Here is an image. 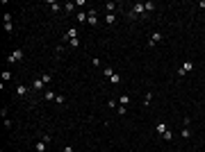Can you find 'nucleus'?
<instances>
[{
    "label": "nucleus",
    "instance_id": "9d476101",
    "mask_svg": "<svg viewBox=\"0 0 205 152\" xmlns=\"http://www.w3.org/2000/svg\"><path fill=\"white\" fill-rule=\"evenodd\" d=\"M110 82H112V84H121V75H118V73H114V75L110 77Z\"/></svg>",
    "mask_w": 205,
    "mask_h": 152
},
{
    "label": "nucleus",
    "instance_id": "f3484780",
    "mask_svg": "<svg viewBox=\"0 0 205 152\" xmlns=\"http://www.w3.org/2000/svg\"><path fill=\"white\" fill-rule=\"evenodd\" d=\"M41 139H43V143H50V141H53V136H50V134H43Z\"/></svg>",
    "mask_w": 205,
    "mask_h": 152
},
{
    "label": "nucleus",
    "instance_id": "dca6fc26",
    "mask_svg": "<svg viewBox=\"0 0 205 152\" xmlns=\"http://www.w3.org/2000/svg\"><path fill=\"white\" fill-rule=\"evenodd\" d=\"M162 136H164V139H166V141H171V139H173V134H171V132H169V129H166V132H164V134H162Z\"/></svg>",
    "mask_w": 205,
    "mask_h": 152
},
{
    "label": "nucleus",
    "instance_id": "6ab92c4d",
    "mask_svg": "<svg viewBox=\"0 0 205 152\" xmlns=\"http://www.w3.org/2000/svg\"><path fill=\"white\" fill-rule=\"evenodd\" d=\"M150 98H153V95H150V93H146V98H144V104H146V107L150 104Z\"/></svg>",
    "mask_w": 205,
    "mask_h": 152
},
{
    "label": "nucleus",
    "instance_id": "9b49d317",
    "mask_svg": "<svg viewBox=\"0 0 205 152\" xmlns=\"http://www.w3.org/2000/svg\"><path fill=\"white\" fill-rule=\"evenodd\" d=\"M55 98H57V95H55L53 91H46V93H43V100H55Z\"/></svg>",
    "mask_w": 205,
    "mask_h": 152
},
{
    "label": "nucleus",
    "instance_id": "423d86ee",
    "mask_svg": "<svg viewBox=\"0 0 205 152\" xmlns=\"http://www.w3.org/2000/svg\"><path fill=\"white\" fill-rule=\"evenodd\" d=\"M66 39H68V41H71V39H78V30H75V27H71V30L66 32Z\"/></svg>",
    "mask_w": 205,
    "mask_h": 152
},
{
    "label": "nucleus",
    "instance_id": "39448f33",
    "mask_svg": "<svg viewBox=\"0 0 205 152\" xmlns=\"http://www.w3.org/2000/svg\"><path fill=\"white\" fill-rule=\"evenodd\" d=\"M180 68H182V73H185V75H187V73H189V70H191V68H194V64H191V61H185V64H182V66H180Z\"/></svg>",
    "mask_w": 205,
    "mask_h": 152
},
{
    "label": "nucleus",
    "instance_id": "0eeeda50",
    "mask_svg": "<svg viewBox=\"0 0 205 152\" xmlns=\"http://www.w3.org/2000/svg\"><path fill=\"white\" fill-rule=\"evenodd\" d=\"M16 93H18V95H25V93H28V86H25V84H18V86H16Z\"/></svg>",
    "mask_w": 205,
    "mask_h": 152
},
{
    "label": "nucleus",
    "instance_id": "4468645a",
    "mask_svg": "<svg viewBox=\"0 0 205 152\" xmlns=\"http://www.w3.org/2000/svg\"><path fill=\"white\" fill-rule=\"evenodd\" d=\"M118 100H121V104H123V107H125V104H128V102H130V98H128V95H121V98H118Z\"/></svg>",
    "mask_w": 205,
    "mask_h": 152
},
{
    "label": "nucleus",
    "instance_id": "a211bd4d",
    "mask_svg": "<svg viewBox=\"0 0 205 152\" xmlns=\"http://www.w3.org/2000/svg\"><path fill=\"white\" fill-rule=\"evenodd\" d=\"M64 100H66L64 95H57V98H55V102H57V104H64Z\"/></svg>",
    "mask_w": 205,
    "mask_h": 152
},
{
    "label": "nucleus",
    "instance_id": "f03ea898",
    "mask_svg": "<svg viewBox=\"0 0 205 152\" xmlns=\"http://www.w3.org/2000/svg\"><path fill=\"white\" fill-rule=\"evenodd\" d=\"M160 41H162V34H160V32H153V34H150V41H148V46L153 48V46H157Z\"/></svg>",
    "mask_w": 205,
    "mask_h": 152
},
{
    "label": "nucleus",
    "instance_id": "1a4fd4ad",
    "mask_svg": "<svg viewBox=\"0 0 205 152\" xmlns=\"http://www.w3.org/2000/svg\"><path fill=\"white\" fill-rule=\"evenodd\" d=\"M46 145H48V143H43V141H39V143L34 145V148H37V152H46Z\"/></svg>",
    "mask_w": 205,
    "mask_h": 152
},
{
    "label": "nucleus",
    "instance_id": "f257e3e1",
    "mask_svg": "<svg viewBox=\"0 0 205 152\" xmlns=\"http://www.w3.org/2000/svg\"><path fill=\"white\" fill-rule=\"evenodd\" d=\"M144 11H146V5H141V2H135V5H132V14H135V16H139V14H144Z\"/></svg>",
    "mask_w": 205,
    "mask_h": 152
},
{
    "label": "nucleus",
    "instance_id": "ddd939ff",
    "mask_svg": "<svg viewBox=\"0 0 205 152\" xmlns=\"http://www.w3.org/2000/svg\"><path fill=\"white\" fill-rule=\"evenodd\" d=\"M180 136H182V139H189V136H191V132H189V129H187V127H185V129H182V132H180Z\"/></svg>",
    "mask_w": 205,
    "mask_h": 152
},
{
    "label": "nucleus",
    "instance_id": "20e7f679",
    "mask_svg": "<svg viewBox=\"0 0 205 152\" xmlns=\"http://www.w3.org/2000/svg\"><path fill=\"white\" fill-rule=\"evenodd\" d=\"M21 57H23V50H14V52H12V57H9V61H18Z\"/></svg>",
    "mask_w": 205,
    "mask_h": 152
},
{
    "label": "nucleus",
    "instance_id": "6e6552de",
    "mask_svg": "<svg viewBox=\"0 0 205 152\" xmlns=\"http://www.w3.org/2000/svg\"><path fill=\"white\" fill-rule=\"evenodd\" d=\"M87 21L91 23V25H96V11H89V14H87Z\"/></svg>",
    "mask_w": 205,
    "mask_h": 152
},
{
    "label": "nucleus",
    "instance_id": "aec40b11",
    "mask_svg": "<svg viewBox=\"0 0 205 152\" xmlns=\"http://www.w3.org/2000/svg\"><path fill=\"white\" fill-rule=\"evenodd\" d=\"M62 152H73V148H71V145H66V148H64Z\"/></svg>",
    "mask_w": 205,
    "mask_h": 152
},
{
    "label": "nucleus",
    "instance_id": "f8f14e48",
    "mask_svg": "<svg viewBox=\"0 0 205 152\" xmlns=\"http://www.w3.org/2000/svg\"><path fill=\"white\" fill-rule=\"evenodd\" d=\"M73 9H75L73 2H66V5H64V11H73Z\"/></svg>",
    "mask_w": 205,
    "mask_h": 152
},
{
    "label": "nucleus",
    "instance_id": "2eb2a0df",
    "mask_svg": "<svg viewBox=\"0 0 205 152\" xmlns=\"http://www.w3.org/2000/svg\"><path fill=\"white\" fill-rule=\"evenodd\" d=\"M41 80H43V82H46V84H48V82H50V80H53V77H50V73H46V75H41Z\"/></svg>",
    "mask_w": 205,
    "mask_h": 152
},
{
    "label": "nucleus",
    "instance_id": "7ed1b4c3",
    "mask_svg": "<svg viewBox=\"0 0 205 152\" xmlns=\"http://www.w3.org/2000/svg\"><path fill=\"white\" fill-rule=\"evenodd\" d=\"M43 84H46V82L39 77V80H34V82H32V89H34V91H41V89H43Z\"/></svg>",
    "mask_w": 205,
    "mask_h": 152
}]
</instances>
